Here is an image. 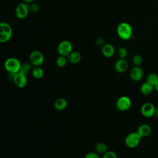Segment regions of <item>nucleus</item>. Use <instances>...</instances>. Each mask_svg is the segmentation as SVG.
<instances>
[{
	"label": "nucleus",
	"mask_w": 158,
	"mask_h": 158,
	"mask_svg": "<svg viewBox=\"0 0 158 158\" xmlns=\"http://www.w3.org/2000/svg\"><path fill=\"white\" fill-rule=\"evenodd\" d=\"M30 6V10L33 13H36L40 10V6L38 3L36 2H33L29 4Z\"/></svg>",
	"instance_id": "obj_25"
},
{
	"label": "nucleus",
	"mask_w": 158,
	"mask_h": 158,
	"mask_svg": "<svg viewBox=\"0 0 158 158\" xmlns=\"http://www.w3.org/2000/svg\"><path fill=\"white\" fill-rule=\"evenodd\" d=\"M141 137L138 132H131L127 135L125 139V143L129 148H135L137 147L141 141Z\"/></svg>",
	"instance_id": "obj_5"
},
{
	"label": "nucleus",
	"mask_w": 158,
	"mask_h": 158,
	"mask_svg": "<svg viewBox=\"0 0 158 158\" xmlns=\"http://www.w3.org/2000/svg\"><path fill=\"white\" fill-rule=\"evenodd\" d=\"M12 80L15 85L19 88H23L26 86L27 84V75L19 72L15 74H12Z\"/></svg>",
	"instance_id": "obj_9"
},
{
	"label": "nucleus",
	"mask_w": 158,
	"mask_h": 158,
	"mask_svg": "<svg viewBox=\"0 0 158 158\" xmlns=\"http://www.w3.org/2000/svg\"><path fill=\"white\" fill-rule=\"evenodd\" d=\"M33 69V65L30 62H25V63H22L20 71V72L27 75L28 73V72Z\"/></svg>",
	"instance_id": "obj_20"
},
{
	"label": "nucleus",
	"mask_w": 158,
	"mask_h": 158,
	"mask_svg": "<svg viewBox=\"0 0 158 158\" xmlns=\"http://www.w3.org/2000/svg\"><path fill=\"white\" fill-rule=\"evenodd\" d=\"M117 54L120 59H125L128 56V50L125 47H120L117 49Z\"/></svg>",
	"instance_id": "obj_23"
},
{
	"label": "nucleus",
	"mask_w": 158,
	"mask_h": 158,
	"mask_svg": "<svg viewBox=\"0 0 158 158\" xmlns=\"http://www.w3.org/2000/svg\"><path fill=\"white\" fill-rule=\"evenodd\" d=\"M30 11L29 4L25 2H22L16 6L15 9V15L17 19H23L27 17Z\"/></svg>",
	"instance_id": "obj_7"
},
{
	"label": "nucleus",
	"mask_w": 158,
	"mask_h": 158,
	"mask_svg": "<svg viewBox=\"0 0 158 158\" xmlns=\"http://www.w3.org/2000/svg\"><path fill=\"white\" fill-rule=\"evenodd\" d=\"M154 89H155L157 91H158V81H157V83L154 85Z\"/></svg>",
	"instance_id": "obj_31"
},
{
	"label": "nucleus",
	"mask_w": 158,
	"mask_h": 158,
	"mask_svg": "<svg viewBox=\"0 0 158 158\" xmlns=\"http://www.w3.org/2000/svg\"><path fill=\"white\" fill-rule=\"evenodd\" d=\"M67 60L66 57L65 56H59L57 59H56V65L59 68H63L64 67H65V65H67Z\"/></svg>",
	"instance_id": "obj_22"
},
{
	"label": "nucleus",
	"mask_w": 158,
	"mask_h": 158,
	"mask_svg": "<svg viewBox=\"0 0 158 158\" xmlns=\"http://www.w3.org/2000/svg\"><path fill=\"white\" fill-rule=\"evenodd\" d=\"M95 149L98 153L99 154H105L108 151V148L106 143L100 142L98 143L95 147Z\"/></svg>",
	"instance_id": "obj_19"
},
{
	"label": "nucleus",
	"mask_w": 158,
	"mask_h": 158,
	"mask_svg": "<svg viewBox=\"0 0 158 158\" xmlns=\"http://www.w3.org/2000/svg\"><path fill=\"white\" fill-rule=\"evenodd\" d=\"M85 158H100V157L97 153L90 152L87 153L85 155Z\"/></svg>",
	"instance_id": "obj_28"
},
{
	"label": "nucleus",
	"mask_w": 158,
	"mask_h": 158,
	"mask_svg": "<svg viewBox=\"0 0 158 158\" xmlns=\"http://www.w3.org/2000/svg\"><path fill=\"white\" fill-rule=\"evenodd\" d=\"M137 132L142 138L149 136L152 132V128L149 125L144 123L139 126Z\"/></svg>",
	"instance_id": "obj_14"
},
{
	"label": "nucleus",
	"mask_w": 158,
	"mask_h": 158,
	"mask_svg": "<svg viewBox=\"0 0 158 158\" xmlns=\"http://www.w3.org/2000/svg\"><path fill=\"white\" fill-rule=\"evenodd\" d=\"M154 115L155 117H156L158 118V107H156V108L155 109V111H154Z\"/></svg>",
	"instance_id": "obj_29"
},
{
	"label": "nucleus",
	"mask_w": 158,
	"mask_h": 158,
	"mask_svg": "<svg viewBox=\"0 0 158 158\" xmlns=\"http://www.w3.org/2000/svg\"><path fill=\"white\" fill-rule=\"evenodd\" d=\"M117 34L122 40H128L133 35L132 27L127 22H121L117 27Z\"/></svg>",
	"instance_id": "obj_1"
},
{
	"label": "nucleus",
	"mask_w": 158,
	"mask_h": 158,
	"mask_svg": "<svg viewBox=\"0 0 158 158\" xmlns=\"http://www.w3.org/2000/svg\"><path fill=\"white\" fill-rule=\"evenodd\" d=\"M21 62L16 57H11L7 58L4 64V69L10 74H15L20 71Z\"/></svg>",
	"instance_id": "obj_2"
},
{
	"label": "nucleus",
	"mask_w": 158,
	"mask_h": 158,
	"mask_svg": "<svg viewBox=\"0 0 158 158\" xmlns=\"http://www.w3.org/2000/svg\"><path fill=\"white\" fill-rule=\"evenodd\" d=\"M44 70L41 67V66L39 67H33L31 70V75L33 77V78L36 79H41L44 76Z\"/></svg>",
	"instance_id": "obj_18"
},
{
	"label": "nucleus",
	"mask_w": 158,
	"mask_h": 158,
	"mask_svg": "<svg viewBox=\"0 0 158 158\" xmlns=\"http://www.w3.org/2000/svg\"><path fill=\"white\" fill-rule=\"evenodd\" d=\"M12 36V29L10 24L2 22L0 23V43H4L10 40Z\"/></svg>",
	"instance_id": "obj_3"
},
{
	"label": "nucleus",
	"mask_w": 158,
	"mask_h": 158,
	"mask_svg": "<svg viewBox=\"0 0 158 158\" xmlns=\"http://www.w3.org/2000/svg\"><path fill=\"white\" fill-rule=\"evenodd\" d=\"M128 68V63L125 59H118L114 65V69L115 71L118 73H124Z\"/></svg>",
	"instance_id": "obj_12"
},
{
	"label": "nucleus",
	"mask_w": 158,
	"mask_h": 158,
	"mask_svg": "<svg viewBox=\"0 0 158 158\" xmlns=\"http://www.w3.org/2000/svg\"><path fill=\"white\" fill-rule=\"evenodd\" d=\"M68 60L73 64H76L79 63L81 60V55L78 51H72L68 56Z\"/></svg>",
	"instance_id": "obj_15"
},
{
	"label": "nucleus",
	"mask_w": 158,
	"mask_h": 158,
	"mask_svg": "<svg viewBox=\"0 0 158 158\" xmlns=\"http://www.w3.org/2000/svg\"><path fill=\"white\" fill-rule=\"evenodd\" d=\"M73 46L70 41L68 40H63L60 41L57 48V51L59 56L67 57L73 51Z\"/></svg>",
	"instance_id": "obj_4"
},
{
	"label": "nucleus",
	"mask_w": 158,
	"mask_h": 158,
	"mask_svg": "<svg viewBox=\"0 0 158 158\" xmlns=\"http://www.w3.org/2000/svg\"><path fill=\"white\" fill-rule=\"evenodd\" d=\"M143 59L142 56L139 54L135 55L132 58V62L135 66H141L143 64Z\"/></svg>",
	"instance_id": "obj_24"
},
{
	"label": "nucleus",
	"mask_w": 158,
	"mask_h": 158,
	"mask_svg": "<svg viewBox=\"0 0 158 158\" xmlns=\"http://www.w3.org/2000/svg\"><path fill=\"white\" fill-rule=\"evenodd\" d=\"M67 106V101L64 98H59L57 99L54 103V108L57 110H63Z\"/></svg>",
	"instance_id": "obj_17"
},
{
	"label": "nucleus",
	"mask_w": 158,
	"mask_h": 158,
	"mask_svg": "<svg viewBox=\"0 0 158 158\" xmlns=\"http://www.w3.org/2000/svg\"><path fill=\"white\" fill-rule=\"evenodd\" d=\"M101 52L102 54L107 57L110 58L114 56L115 52V49L114 46L110 43H105L101 47Z\"/></svg>",
	"instance_id": "obj_13"
},
{
	"label": "nucleus",
	"mask_w": 158,
	"mask_h": 158,
	"mask_svg": "<svg viewBox=\"0 0 158 158\" xmlns=\"http://www.w3.org/2000/svg\"><path fill=\"white\" fill-rule=\"evenodd\" d=\"M102 158H117V156L113 151H108L107 152L104 154Z\"/></svg>",
	"instance_id": "obj_26"
},
{
	"label": "nucleus",
	"mask_w": 158,
	"mask_h": 158,
	"mask_svg": "<svg viewBox=\"0 0 158 158\" xmlns=\"http://www.w3.org/2000/svg\"><path fill=\"white\" fill-rule=\"evenodd\" d=\"M144 72L140 66L133 67L130 72V78L135 81H138L143 77Z\"/></svg>",
	"instance_id": "obj_11"
},
{
	"label": "nucleus",
	"mask_w": 158,
	"mask_h": 158,
	"mask_svg": "<svg viewBox=\"0 0 158 158\" xmlns=\"http://www.w3.org/2000/svg\"><path fill=\"white\" fill-rule=\"evenodd\" d=\"M154 89V86L147 81L143 83L140 86V91L144 95L151 94Z\"/></svg>",
	"instance_id": "obj_16"
},
{
	"label": "nucleus",
	"mask_w": 158,
	"mask_h": 158,
	"mask_svg": "<svg viewBox=\"0 0 158 158\" xmlns=\"http://www.w3.org/2000/svg\"><path fill=\"white\" fill-rule=\"evenodd\" d=\"M155 106L151 102H145L141 107V113L146 118H150L154 116Z\"/></svg>",
	"instance_id": "obj_10"
},
{
	"label": "nucleus",
	"mask_w": 158,
	"mask_h": 158,
	"mask_svg": "<svg viewBox=\"0 0 158 158\" xmlns=\"http://www.w3.org/2000/svg\"><path fill=\"white\" fill-rule=\"evenodd\" d=\"M131 106V101L127 96H120L116 102V107L120 111H126L130 108Z\"/></svg>",
	"instance_id": "obj_8"
},
{
	"label": "nucleus",
	"mask_w": 158,
	"mask_h": 158,
	"mask_svg": "<svg viewBox=\"0 0 158 158\" xmlns=\"http://www.w3.org/2000/svg\"><path fill=\"white\" fill-rule=\"evenodd\" d=\"M29 59L30 62L33 67H39L42 65L44 63V57L41 51L38 50H34L30 54Z\"/></svg>",
	"instance_id": "obj_6"
},
{
	"label": "nucleus",
	"mask_w": 158,
	"mask_h": 158,
	"mask_svg": "<svg viewBox=\"0 0 158 158\" xmlns=\"http://www.w3.org/2000/svg\"><path fill=\"white\" fill-rule=\"evenodd\" d=\"M95 43L96 44L97 46H99L102 47L105 44L104 39L102 37H101V36L98 37L95 40Z\"/></svg>",
	"instance_id": "obj_27"
},
{
	"label": "nucleus",
	"mask_w": 158,
	"mask_h": 158,
	"mask_svg": "<svg viewBox=\"0 0 158 158\" xmlns=\"http://www.w3.org/2000/svg\"><path fill=\"white\" fill-rule=\"evenodd\" d=\"M23 2H26V3L28 4H30L31 3L33 2L35 0H23Z\"/></svg>",
	"instance_id": "obj_30"
},
{
	"label": "nucleus",
	"mask_w": 158,
	"mask_h": 158,
	"mask_svg": "<svg viewBox=\"0 0 158 158\" xmlns=\"http://www.w3.org/2000/svg\"><path fill=\"white\" fill-rule=\"evenodd\" d=\"M146 81L154 86V85L158 81V75L156 73H149L147 76Z\"/></svg>",
	"instance_id": "obj_21"
}]
</instances>
